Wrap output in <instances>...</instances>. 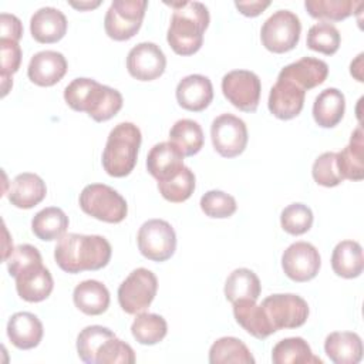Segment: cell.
<instances>
[{"instance_id": "9c48e42d", "label": "cell", "mask_w": 364, "mask_h": 364, "mask_svg": "<svg viewBox=\"0 0 364 364\" xmlns=\"http://www.w3.org/2000/svg\"><path fill=\"white\" fill-rule=\"evenodd\" d=\"M136 243L144 257L152 262H165L175 253L176 235L166 220L149 219L141 225Z\"/></svg>"}, {"instance_id": "6da1fadb", "label": "cell", "mask_w": 364, "mask_h": 364, "mask_svg": "<svg viewBox=\"0 0 364 364\" xmlns=\"http://www.w3.org/2000/svg\"><path fill=\"white\" fill-rule=\"evenodd\" d=\"M111 245L100 235L65 233L54 249L55 263L65 273L100 270L111 259Z\"/></svg>"}, {"instance_id": "ee69618b", "label": "cell", "mask_w": 364, "mask_h": 364, "mask_svg": "<svg viewBox=\"0 0 364 364\" xmlns=\"http://www.w3.org/2000/svg\"><path fill=\"white\" fill-rule=\"evenodd\" d=\"M311 175H313V179L321 186L333 188L340 185L344 179L337 165V154L336 152L321 154L313 164Z\"/></svg>"}, {"instance_id": "f35d334b", "label": "cell", "mask_w": 364, "mask_h": 364, "mask_svg": "<svg viewBox=\"0 0 364 364\" xmlns=\"http://www.w3.org/2000/svg\"><path fill=\"white\" fill-rule=\"evenodd\" d=\"M158 189L164 199L168 202H185L195 191V175L188 166H183L176 176L164 182H158Z\"/></svg>"}, {"instance_id": "ffe728a7", "label": "cell", "mask_w": 364, "mask_h": 364, "mask_svg": "<svg viewBox=\"0 0 364 364\" xmlns=\"http://www.w3.org/2000/svg\"><path fill=\"white\" fill-rule=\"evenodd\" d=\"M183 166L182 152L169 141L154 145L146 158V169L158 182L176 176Z\"/></svg>"}, {"instance_id": "8fae6325", "label": "cell", "mask_w": 364, "mask_h": 364, "mask_svg": "<svg viewBox=\"0 0 364 364\" xmlns=\"http://www.w3.org/2000/svg\"><path fill=\"white\" fill-rule=\"evenodd\" d=\"M225 98L243 112H255L259 107L262 82L260 78L247 70H233L222 78Z\"/></svg>"}, {"instance_id": "8992f818", "label": "cell", "mask_w": 364, "mask_h": 364, "mask_svg": "<svg viewBox=\"0 0 364 364\" xmlns=\"http://www.w3.org/2000/svg\"><path fill=\"white\" fill-rule=\"evenodd\" d=\"M158 290L156 276L145 269L132 270L118 287V303L127 314L144 313L154 301Z\"/></svg>"}, {"instance_id": "1f68e13d", "label": "cell", "mask_w": 364, "mask_h": 364, "mask_svg": "<svg viewBox=\"0 0 364 364\" xmlns=\"http://www.w3.org/2000/svg\"><path fill=\"white\" fill-rule=\"evenodd\" d=\"M169 142L173 144L183 156L196 155L205 142L202 127L193 119H179L169 131Z\"/></svg>"}, {"instance_id": "4fadbf2b", "label": "cell", "mask_w": 364, "mask_h": 364, "mask_svg": "<svg viewBox=\"0 0 364 364\" xmlns=\"http://www.w3.org/2000/svg\"><path fill=\"white\" fill-rule=\"evenodd\" d=\"M320 253L309 242L291 243L282 256V267L286 276L299 283L314 279L320 270Z\"/></svg>"}, {"instance_id": "ab89813d", "label": "cell", "mask_w": 364, "mask_h": 364, "mask_svg": "<svg viewBox=\"0 0 364 364\" xmlns=\"http://www.w3.org/2000/svg\"><path fill=\"white\" fill-rule=\"evenodd\" d=\"M0 80H1V97H6L13 87V74L18 71L21 63V48L17 41L0 38Z\"/></svg>"}, {"instance_id": "f6af8a7d", "label": "cell", "mask_w": 364, "mask_h": 364, "mask_svg": "<svg viewBox=\"0 0 364 364\" xmlns=\"http://www.w3.org/2000/svg\"><path fill=\"white\" fill-rule=\"evenodd\" d=\"M0 38L4 40H13L17 41L23 36V26L21 21L14 16L9 13H1L0 14Z\"/></svg>"}, {"instance_id": "e575fe53", "label": "cell", "mask_w": 364, "mask_h": 364, "mask_svg": "<svg viewBox=\"0 0 364 364\" xmlns=\"http://www.w3.org/2000/svg\"><path fill=\"white\" fill-rule=\"evenodd\" d=\"M134 338L144 346H154L162 341L168 333L166 320L155 313H139L131 324Z\"/></svg>"}, {"instance_id": "d6986e66", "label": "cell", "mask_w": 364, "mask_h": 364, "mask_svg": "<svg viewBox=\"0 0 364 364\" xmlns=\"http://www.w3.org/2000/svg\"><path fill=\"white\" fill-rule=\"evenodd\" d=\"M328 75V65L326 61L314 57H303L286 67L279 73V78L289 80L303 88L311 90L326 81Z\"/></svg>"}, {"instance_id": "7dc6e473", "label": "cell", "mask_w": 364, "mask_h": 364, "mask_svg": "<svg viewBox=\"0 0 364 364\" xmlns=\"http://www.w3.org/2000/svg\"><path fill=\"white\" fill-rule=\"evenodd\" d=\"M363 53H360L358 55H357V58L351 63V65H350V73H351V75L357 80V81H360V82H363L364 80H363V74H361V70H363Z\"/></svg>"}, {"instance_id": "74e56055", "label": "cell", "mask_w": 364, "mask_h": 364, "mask_svg": "<svg viewBox=\"0 0 364 364\" xmlns=\"http://www.w3.org/2000/svg\"><path fill=\"white\" fill-rule=\"evenodd\" d=\"M340 41L341 37L336 26L327 21H320L309 28L306 44L313 51L333 55L338 50Z\"/></svg>"}, {"instance_id": "bcb514c9", "label": "cell", "mask_w": 364, "mask_h": 364, "mask_svg": "<svg viewBox=\"0 0 364 364\" xmlns=\"http://www.w3.org/2000/svg\"><path fill=\"white\" fill-rule=\"evenodd\" d=\"M236 9L247 17H256L259 16L262 11H264V9H267L270 6V1H262V0H255V1H235Z\"/></svg>"}, {"instance_id": "d590c367", "label": "cell", "mask_w": 364, "mask_h": 364, "mask_svg": "<svg viewBox=\"0 0 364 364\" xmlns=\"http://www.w3.org/2000/svg\"><path fill=\"white\" fill-rule=\"evenodd\" d=\"M363 1L351 0H306L304 7L313 18L321 21H341L350 17Z\"/></svg>"}, {"instance_id": "8d00e7d4", "label": "cell", "mask_w": 364, "mask_h": 364, "mask_svg": "<svg viewBox=\"0 0 364 364\" xmlns=\"http://www.w3.org/2000/svg\"><path fill=\"white\" fill-rule=\"evenodd\" d=\"M115 337V333L104 326H87L77 337L78 357L87 364H95V355L98 348L108 338Z\"/></svg>"}, {"instance_id": "4dcf8cb0", "label": "cell", "mask_w": 364, "mask_h": 364, "mask_svg": "<svg viewBox=\"0 0 364 364\" xmlns=\"http://www.w3.org/2000/svg\"><path fill=\"white\" fill-rule=\"evenodd\" d=\"M68 216L57 206H48L37 212L31 220L33 233L41 240H57L65 235Z\"/></svg>"}, {"instance_id": "7bdbcfd3", "label": "cell", "mask_w": 364, "mask_h": 364, "mask_svg": "<svg viewBox=\"0 0 364 364\" xmlns=\"http://www.w3.org/2000/svg\"><path fill=\"white\" fill-rule=\"evenodd\" d=\"M200 209L202 212L209 216V218H216V219H225L232 216L236 209V200L232 195L223 192V191H208L202 198H200Z\"/></svg>"}, {"instance_id": "f546056e", "label": "cell", "mask_w": 364, "mask_h": 364, "mask_svg": "<svg viewBox=\"0 0 364 364\" xmlns=\"http://www.w3.org/2000/svg\"><path fill=\"white\" fill-rule=\"evenodd\" d=\"M272 361L274 364H323L301 337L280 340L272 350Z\"/></svg>"}, {"instance_id": "60d3db41", "label": "cell", "mask_w": 364, "mask_h": 364, "mask_svg": "<svg viewBox=\"0 0 364 364\" xmlns=\"http://www.w3.org/2000/svg\"><path fill=\"white\" fill-rule=\"evenodd\" d=\"M280 225L289 235H303L309 232L313 225V212L304 203H291L282 210Z\"/></svg>"}, {"instance_id": "836d02e7", "label": "cell", "mask_w": 364, "mask_h": 364, "mask_svg": "<svg viewBox=\"0 0 364 364\" xmlns=\"http://www.w3.org/2000/svg\"><path fill=\"white\" fill-rule=\"evenodd\" d=\"M260 280L255 272L246 267L235 269L226 279L225 283V296L233 303L240 299L257 300L260 296Z\"/></svg>"}, {"instance_id": "ac0fdd59", "label": "cell", "mask_w": 364, "mask_h": 364, "mask_svg": "<svg viewBox=\"0 0 364 364\" xmlns=\"http://www.w3.org/2000/svg\"><path fill=\"white\" fill-rule=\"evenodd\" d=\"M213 100V87L208 77L191 74L182 78L176 85V101L188 111H203Z\"/></svg>"}, {"instance_id": "9a60e30c", "label": "cell", "mask_w": 364, "mask_h": 364, "mask_svg": "<svg viewBox=\"0 0 364 364\" xmlns=\"http://www.w3.org/2000/svg\"><path fill=\"white\" fill-rule=\"evenodd\" d=\"M13 277L16 280L17 294L30 303L46 300L54 287L53 276L50 270L43 266V260L26 264L17 270Z\"/></svg>"}, {"instance_id": "52a82bcc", "label": "cell", "mask_w": 364, "mask_h": 364, "mask_svg": "<svg viewBox=\"0 0 364 364\" xmlns=\"http://www.w3.org/2000/svg\"><path fill=\"white\" fill-rule=\"evenodd\" d=\"M146 7V0H114L104 18L107 36L115 41L132 38L142 26Z\"/></svg>"}, {"instance_id": "c3c4849f", "label": "cell", "mask_w": 364, "mask_h": 364, "mask_svg": "<svg viewBox=\"0 0 364 364\" xmlns=\"http://www.w3.org/2000/svg\"><path fill=\"white\" fill-rule=\"evenodd\" d=\"M70 4H71L73 7H75V9H78V10H91V9L98 7V6L101 4V1H94V3H91V1H80V3L71 1Z\"/></svg>"}, {"instance_id": "cb8c5ba5", "label": "cell", "mask_w": 364, "mask_h": 364, "mask_svg": "<svg viewBox=\"0 0 364 364\" xmlns=\"http://www.w3.org/2000/svg\"><path fill=\"white\" fill-rule=\"evenodd\" d=\"M46 193L47 186L38 175L23 172L11 181L7 198L16 208L31 209L46 198Z\"/></svg>"}, {"instance_id": "603a6c76", "label": "cell", "mask_w": 364, "mask_h": 364, "mask_svg": "<svg viewBox=\"0 0 364 364\" xmlns=\"http://www.w3.org/2000/svg\"><path fill=\"white\" fill-rule=\"evenodd\" d=\"M232 304L236 323L242 326L243 330H246L255 338L264 340L270 334L276 333L263 307L257 306L256 300L240 299L233 301Z\"/></svg>"}, {"instance_id": "e0dca14e", "label": "cell", "mask_w": 364, "mask_h": 364, "mask_svg": "<svg viewBox=\"0 0 364 364\" xmlns=\"http://www.w3.org/2000/svg\"><path fill=\"white\" fill-rule=\"evenodd\" d=\"M67 67V60L61 53L44 50L31 57L27 67V75L36 85L51 87L65 75Z\"/></svg>"}, {"instance_id": "7c38bea8", "label": "cell", "mask_w": 364, "mask_h": 364, "mask_svg": "<svg viewBox=\"0 0 364 364\" xmlns=\"http://www.w3.org/2000/svg\"><path fill=\"white\" fill-rule=\"evenodd\" d=\"M210 138L215 151L223 158L240 155L247 145V127L233 114H222L212 121Z\"/></svg>"}, {"instance_id": "83f0119b", "label": "cell", "mask_w": 364, "mask_h": 364, "mask_svg": "<svg viewBox=\"0 0 364 364\" xmlns=\"http://www.w3.org/2000/svg\"><path fill=\"white\" fill-rule=\"evenodd\" d=\"M333 272L344 279H354L363 273V247L355 240H343L336 245L331 255Z\"/></svg>"}, {"instance_id": "5b68a950", "label": "cell", "mask_w": 364, "mask_h": 364, "mask_svg": "<svg viewBox=\"0 0 364 364\" xmlns=\"http://www.w3.org/2000/svg\"><path fill=\"white\" fill-rule=\"evenodd\" d=\"M80 208L84 213L107 223H119L128 213L127 200L104 183L87 185L80 193Z\"/></svg>"}, {"instance_id": "44dd1931", "label": "cell", "mask_w": 364, "mask_h": 364, "mask_svg": "<svg viewBox=\"0 0 364 364\" xmlns=\"http://www.w3.org/2000/svg\"><path fill=\"white\" fill-rule=\"evenodd\" d=\"M67 18L55 7H41L30 18V31L36 41L51 44L60 41L67 33Z\"/></svg>"}, {"instance_id": "d6a6232c", "label": "cell", "mask_w": 364, "mask_h": 364, "mask_svg": "<svg viewBox=\"0 0 364 364\" xmlns=\"http://www.w3.org/2000/svg\"><path fill=\"white\" fill-rule=\"evenodd\" d=\"M209 363L255 364V357L242 340L236 337H220L209 348Z\"/></svg>"}, {"instance_id": "f1b7e54d", "label": "cell", "mask_w": 364, "mask_h": 364, "mask_svg": "<svg viewBox=\"0 0 364 364\" xmlns=\"http://www.w3.org/2000/svg\"><path fill=\"white\" fill-rule=\"evenodd\" d=\"M363 128L358 125L350 138L348 145L337 154V165L343 179L361 181L364 178V165H363Z\"/></svg>"}, {"instance_id": "7402d4cb", "label": "cell", "mask_w": 364, "mask_h": 364, "mask_svg": "<svg viewBox=\"0 0 364 364\" xmlns=\"http://www.w3.org/2000/svg\"><path fill=\"white\" fill-rule=\"evenodd\" d=\"M43 324L40 318L28 311L14 313L7 323V337L20 350H30L40 344L43 338Z\"/></svg>"}, {"instance_id": "2e32d148", "label": "cell", "mask_w": 364, "mask_h": 364, "mask_svg": "<svg viewBox=\"0 0 364 364\" xmlns=\"http://www.w3.org/2000/svg\"><path fill=\"white\" fill-rule=\"evenodd\" d=\"M306 91L294 82L279 78L270 88L267 107L269 111L279 119H291L297 117L304 105Z\"/></svg>"}, {"instance_id": "3957f363", "label": "cell", "mask_w": 364, "mask_h": 364, "mask_svg": "<svg viewBox=\"0 0 364 364\" xmlns=\"http://www.w3.org/2000/svg\"><path fill=\"white\" fill-rule=\"evenodd\" d=\"M64 100L71 109L87 112L97 122L115 117L124 102L118 90L84 77L73 80L64 88Z\"/></svg>"}, {"instance_id": "ba28073f", "label": "cell", "mask_w": 364, "mask_h": 364, "mask_svg": "<svg viewBox=\"0 0 364 364\" xmlns=\"http://www.w3.org/2000/svg\"><path fill=\"white\" fill-rule=\"evenodd\" d=\"M300 33L301 23L297 14L290 10H277L263 23L260 40L266 50L283 54L297 46Z\"/></svg>"}, {"instance_id": "5bb4252c", "label": "cell", "mask_w": 364, "mask_h": 364, "mask_svg": "<svg viewBox=\"0 0 364 364\" xmlns=\"http://www.w3.org/2000/svg\"><path fill=\"white\" fill-rule=\"evenodd\" d=\"M166 67V57L155 43H139L127 55V70L131 77L139 81L159 78Z\"/></svg>"}, {"instance_id": "277c9868", "label": "cell", "mask_w": 364, "mask_h": 364, "mask_svg": "<svg viewBox=\"0 0 364 364\" xmlns=\"http://www.w3.org/2000/svg\"><path fill=\"white\" fill-rule=\"evenodd\" d=\"M141 141L142 135L135 124H117L111 129L102 152L104 171L114 178L129 175L136 165Z\"/></svg>"}, {"instance_id": "b9f144b4", "label": "cell", "mask_w": 364, "mask_h": 364, "mask_svg": "<svg viewBox=\"0 0 364 364\" xmlns=\"http://www.w3.org/2000/svg\"><path fill=\"white\" fill-rule=\"evenodd\" d=\"M135 353L132 347L117 338L111 337L101 344L95 355V364H134Z\"/></svg>"}, {"instance_id": "30bf717a", "label": "cell", "mask_w": 364, "mask_h": 364, "mask_svg": "<svg viewBox=\"0 0 364 364\" xmlns=\"http://www.w3.org/2000/svg\"><path fill=\"white\" fill-rule=\"evenodd\" d=\"M276 331L282 328H297L309 317L307 301L291 293H277L267 296L260 304Z\"/></svg>"}, {"instance_id": "d4e9b609", "label": "cell", "mask_w": 364, "mask_h": 364, "mask_svg": "<svg viewBox=\"0 0 364 364\" xmlns=\"http://www.w3.org/2000/svg\"><path fill=\"white\" fill-rule=\"evenodd\" d=\"M324 351L334 364H357L363 358V341L353 331H333L326 337Z\"/></svg>"}, {"instance_id": "484cf974", "label": "cell", "mask_w": 364, "mask_h": 364, "mask_svg": "<svg viewBox=\"0 0 364 364\" xmlns=\"http://www.w3.org/2000/svg\"><path fill=\"white\" fill-rule=\"evenodd\" d=\"M73 300L75 307L87 316H100L108 310L109 291L98 280H84L74 287Z\"/></svg>"}, {"instance_id": "4316f807", "label": "cell", "mask_w": 364, "mask_h": 364, "mask_svg": "<svg viewBox=\"0 0 364 364\" xmlns=\"http://www.w3.org/2000/svg\"><path fill=\"white\" fill-rule=\"evenodd\" d=\"M346 98L337 88L323 90L314 100L313 118L321 128L336 127L344 117Z\"/></svg>"}, {"instance_id": "7a4b0ae2", "label": "cell", "mask_w": 364, "mask_h": 364, "mask_svg": "<svg viewBox=\"0 0 364 364\" xmlns=\"http://www.w3.org/2000/svg\"><path fill=\"white\" fill-rule=\"evenodd\" d=\"M173 9L166 40L179 55H192L203 44V34L209 26L208 7L199 1L165 3Z\"/></svg>"}]
</instances>
